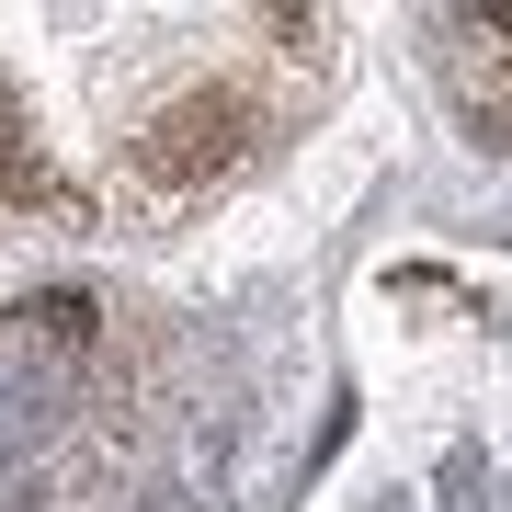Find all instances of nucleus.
Returning a JSON list of instances; mask_svg holds the SVG:
<instances>
[{"instance_id": "1", "label": "nucleus", "mask_w": 512, "mask_h": 512, "mask_svg": "<svg viewBox=\"0 0 512 512\" xmlns=\"http://www.w3.org/2000/svg\"><path fill=\"white\" fill-rule=\"evenodd\" d=\"M251 137H262V103H251V92H194V103H171L160 126L126 148V171H137L148 205H183V194L217 183V171L251 160Z\"/></svg>"}, {"instance_id": "2", "label": "nucleus", "mask_w": 512, "mask_h": 512, "mask_svg": "<svg viewBox=\"0 0 512 512\" xmlns=\"http://www.w3.org/2000/svg\"><path fill=\"white\" fill-rule=\"evenodd\" d=\"M12 171H23V126H12V103H0V194H12Z\"/></svg>"}]
</instances>
